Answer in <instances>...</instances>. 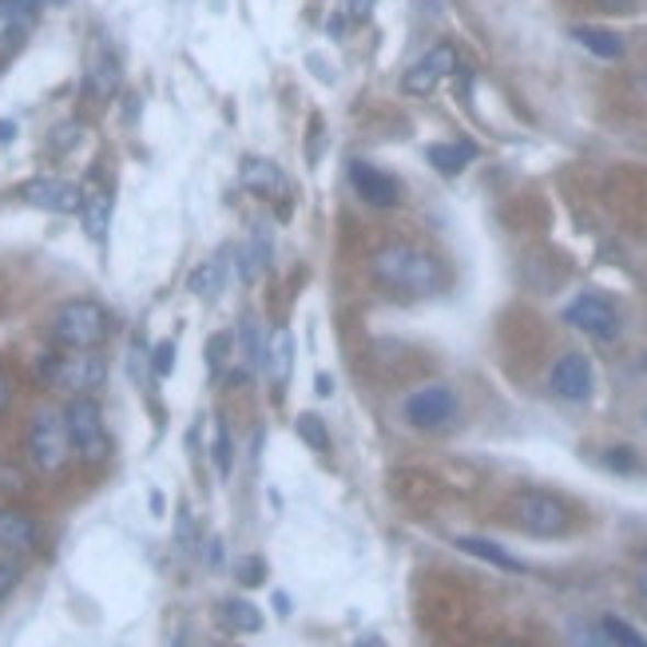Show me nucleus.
<instances>
[{"label": "nucleus", "instance_id": "1", "mask_svg": "<svg viewBox=\"0 0 647 647\" xmlns=\"http://www.w3.org/2000/svg\"><path fill=\"white\" fill-rule=\"evenodd\" d=\"M374 274L377 282H386L389 291L401 294H433L441 286V262L421 247H386L374 254Z\"/></svg>", "mask_w": 647, "mask_h": 647}, {"label": "nucleus", "instance_id": "2", "mask_svg": "<svg viewBox=\"0 0 647 647\" xmlns=\"http://www.w3.org/2000/svg\"><path fill=\"white\" fill-rule=\"evenodd\" d=\"M64 425H68V441L72 453L84 465H107L112 457V433L104 425V409L95 406L92 394H72V401L64 406Z\"/></svg>", "mask_w": 647, "mask_h": 647}, {"label": "nucleus", "instance_id": "3", "mask_svg": "<svg viewBox=\"0 0 647 647\" xmlns=\"http://www.w3.org/2000/svg\"><path fill=\"white\" fill-rule=\"evenodd\" d=\"M112 334V318L92 298H72L53 314V342L60 350H100Z\"/></svg>", "mask_w": 647, "mask_h": 647}, {"label": "nucleus", "instance_id": "4", "mask_svg": "<svg viewBox=\"0 0 647 647\" xmlns=\"http://www.w3.org/2000/svg\"><path fill=\"white\" fill-rule=\"evenodd\" d=\"M24 445H29L32 469L44 473V477L60 473L64 465H68V457H72V441H68L64 413H56V409H36L29 421V438H24Z\"/></svg>", "mask_w": 647, "mask_h": 647}, {"label": "nucleus", "instance_id": "5", "mask_svg": "<svg viewBox=\"0 0 647 647\" xmlns=\"http://www.w3.org/2000/svg\"><path fill=\"white\" fill-rule=\"evenodd\" d=\"M16 195H21V203H29L36 211H48V215H80V203H84V188L60 175L24 179Z\"/></svg>", "mask_w": 647, "mask_h": 647}, {"label": "nucleus", "instance_id": "6", "mask_svg": "<svg viewBox=\"0 0 647 647\" xmlns=\"http://www.w3.org/2000/svg\"><path fill=\"white\" fill-rule=\"evenodd\" d=\"M512 521L533 536H560L568 533V509L553 492H521L512 501Z\"/></svg>", "mask_w": 647, "mask_h": 647}, {"label": "nucleus", "instance_id": "7", "mask_svg": "<svg viewBox=\"0 0 647 647\" xmlns=\"http://www.w3.org/2000/svg\"><path fill=\"white\" fill-rule=\"evenodd\" d=\"M564 322L580 330V334L595 338V342H612L620 334V314L612 303H604L600 294H580L564 306Z\"/></svg>", "mask_w": 647, "mask_h": 647}, {"label": "nucleus", "instance_id": "8", "mask_svg": "<svg viewBox=\"0 0 647 647\" xmlns=\"http://www.w3.org/2000/svg\"><path fill=\"white\" fill-rule=\"evenodd\" d=\"M107 362L100 357V350H68L56 357V377L53 386L68 389V394H95L104 386Z\"/></svg>", "mask_w": 647, "mask_h": 647}, {"label": "nucleus", "instance_id": "9", "mask_svg": "<svg viewBox=\"0 0 647 647\" xmlns=\"http://www.w3.org/2000/svg\"><path fill=\"white\" fill-rule=\"evenodd\" d=\"M457 418V394L450 386H425L406 397V421L413 429H441Z\"/></svg>", "mask_w": 647, "mask_h": 647}, {"label": "nucleus", "instance_id": "10", "mask_svg": "<svg viewBox=\"0 0 647 647\" xmlns=\"http://www.w3.org/2000/svg\"><path fill=\"white\" fill-rule=\"evenodd\" d=\"M120 84H124V64H120V56H115L112 44L95 36L92 53H88V64H84L88 95H92V100H100V104H107V100H115V95H120Z\"/></svg>", "mask_w": 647, "mask_h": 647}, {"label": "nucleus", "instance_id": "11", "mask_svg": "<svg viewBox=\"0 0 647 647\" xmlns=\"http://www.w3.org/2000/svg\"><path fill=\"white\" fill-rule=\"evenodd\" d=\"M453 68H457V48H453V44H433V48H429V53L401 76V92L429 95L441 80H450Z\"/></svg>", "mask_w": 647, "mask_h": 647}, {"label": "nucleus", "instance_id": "12", "mask_svg": "<svg viewBox=\"0 0 647 647\" xmlns=\"http://www.w3.org/2000/svg\"><path fill=\"white\" fill-rule=\"evenodd\" d=\"M548 389L564 401H588L595 389L592 362L584 354H564L556 357V366L548 370Z\"/></svg>", "mask_w": 647, "mask_h": 647}, {"label": "nucleus", "instance_id": "13", "mask_svg": "<svg viewBox=\"0 0 647 647\" xmlns=\"http://www.w3.org/2000/svg\"><path fill=\"white\" fill-rule=\"evenodd\" d=\"M41 524L32 521L24 509H9V504H0V553H12V556H32L41 553Z\"/></svg>", "mask_w": 647, "mask_h": 647}, {"label": "nucleus", "instance_id": "14", "mask_svg": "<svg viewBox=\"0 0 647 647\" xmlns=\"http://www.w3.org/2000/svg\"><path fill=\"white\" fill-rule=\"evenodd\" d=\"M36 12L41 9H29V4H16V0H0V64H9L29 44L32 29H36Z\"/></svg>", "mask_w": 647, "mask_h": 647}, {"label": "nucleus", "instance_id": "15", "mask_svg": "<svg viewBox=\"0 0 647 647\" xmlns=\"http://www.w3.org/2000/svg\"><path fill=\"white\" fill-rule=\"evenodd\" d=\"M350 183H354L357 195L366 198L370 207H397V198H401L397 179H389L386 171L370 168V163H362V159L350 163Z\"/></svg>", "mask_w": 647, "mask_h": 647}, {"label": "nucleus", "instance_id": "16", "mask_svg": "<svg viewBox=\"0 0 647 647\" xmlns=\"http://www.w3.org/2000/svg\"><path fill=\"white\" fill-rule=\"evenodd\" d=\"M239 179H242V188L254 191V195L262 198H282L286 195V175H282L279 168H274L271 159H262V156H247L239 163Z\"/></svg>", "mask_w": 647, "mask_h": 647}, {"label": "nucleus", "instance_id": "17", "mask_svg": "<svg viewBox=\"0 0 647 647\" xmlns=\"http://www.w3.org/2000/svg\"><path fill=\"white\" fill-rule=\"evenodd\" d=\"M80 227H84V235L95 242V247H104L107 230H112V195H107V191H84V203H80Z\"/></svg>", "mask_w": 647, "mask_h": 647}, {"label": "nucleus", "instance_id": "18", "mask_svg": "<svg viewBox=\"0 0 647 647\" xmlns=\"http://www.w3.org/2000/svg\"><path fill=\"white\" fill-rule=\"evenodd\" d=\"M262 370H266V377H271L279 389L291 382V370H294V334H291V330H274V334L266 338Z\"/></svg>", "mask_w": 647, "mask_h": 647}, {"label": "nucleus", "instance_id": "19", "mask_svg": "<svg viewBox=\"0 0 647 647\" xmlns=\"http://www.w3.org/2000/svg\"><path fill=\"white\" fill-rule=\"evenodd\" d=\"M572 41L580 44V48H588L595 60H624V53H627L624 36H616V32H608V29H592V24H576Z\"/></svg>", "mask_w": 647, "mask_h": 647}, {"label": "nucleus", "instance_id": "20", "mask_svg": "<svg viewBox=\"0 0 647 647\" xmlns=\"http://www.w3.org/2000/svg\"><path fill=\"white\" fill-rule=\"evenodd\" d=\"M457 548H461V553L477 556V560L492 564V568H501V572H517V576L529 572V568H524V560H517L509 548H501V544H492V541H480V536H457Z\"/></svg>", "mask_w": 647, "mask_h": 647}, {"label": "nucleus", "instance_id": "21", "mask_svg": "<svg viewBox=\"0 0 647 647\" xmlns=\"http://www.w3.org/2000/svg\"><path fill=\"white\" fill-rule=\"evenodd\" d=\"M429 168H438L441 175H461L477 159V147L473 144H429L425 147Z\"/></svg>", "mask_w": 647, "mask_h": 647}, {"label": "nucleus", "instance_id": "22", "mask_svg": "<svg viewBox=\"0 0 647 647\" xmlns=\"http://www.w3.org/2000/svg\"><path fill=\"white\" fill-rule=\"evenodd\" d=\"M223 282H227V266H223V254H219V259H211V262H203V266L191 271L188 291L195 294V298H203V303H219Z\"/></svg>", "mask_w": 647, "mask_h": 647}, {"label": "nucleus", "instance_id": "23", "mask_svg": "<svg viewBox=\"0 0 647 647\" xmlns=\"http://www.w3.org/2000/svg\"><path fill=\"white\" fill-rule=\"evenodd\" d=\"M219 620L227 632H247V636H254V632H262V612L251 604V600H223L219 604Z\"/></svg>", "mask_w": 647, "mask_h": 647}, {"label": "nucleus", "instance_id": "24", "mask_svg": "<svg viewBox=\"0 0 647 647\" xmlns=\"http://www.w3.org/2000/svg\"><path fill=\"white\" fill-rule=\"evenodd\" d=\"M239 354H242V362H247V370H262L266 338H262V330H259L254 318H242L239 322Z\"/></svg>", "mask_w": 647, "mask_h": 647}, {"label": "nucleus", "instance_id": "25", "mask_svg": "<svg viewBox=\"0 0 647 647\" xmlns=\"http://www.w3.org/2000/svg\"><path fill=\"white\" fill-rule=\"evenodd\" d=\"M21 580H24V556L0 553V604L21 588Z\"/></svg>", "mask_w": 647, "mask_h": 647}, {"label": "nucleus", "instance_id": "26", "mask_svg": "<svg viewBox=\"0 0 647 647\" xmlns=\"http://www.w3.org/2000/svg\"><path fill=\"white\" fill-rule=\"evenodd\" d=\"M294 429H298V438H303L310 450L322 453L326 445H330V429H326V421L318 418V413H303V418L294 421Z\"/></svg>", "mask_w": 647, "mask_h": 647}, {"label": "nucleus", "instance_id": "27", "mask_svg": "<svg viewBox=\"0 0 647 647\" xmlns=\"http://www.w3.org/2000/svg\"><path fill=\"white\" fill-rule=\"evenodd\" d=\"M600 627H604V639H612V644H627V647H644L647 644L636 627L624 624L620 616H604V620H600Z\"/></svg>", "mask_w": 647, "mask_h": 647}, {"label": "nucleus", "instance_id": "28", "mask_svg": "<svg viewBox=\"0 0 647 647\" xmlns=\"http://www.w3.org/2000/svg\"><path fill=\"white\" fill-rule=\"evenodd\" d=\"M235 445H230V429L227 421H215V469H219V477H230V465H235Z\"/></svg>", "mask_w": 647, "mask_h": 647}, {"label": "nucleus", "instance_id": "29", "mask_svg": "<svg viewBox=\"0 0 647 647\" xmlns=\"http://www.w3.org/2000/svg\"><path fill=\"white\" fill-rule=\"evenodd\" d=\"M147 370H151V377H171V370H175V342L171 338H163V342H156V350H151V362H147Z\"/></svg>", "mask_w": 647, "mask_h": 647}, {"label": "nucleus", "instance_id": "30", "mask_svg": "<svg viewBox=\"0 0 647 647\" xmlns=\"http://www.w3.org/2000/svg\"><path fill=\"white\" fill-rule=\"evenodd\" d=\"M76 139H80V124H76V120H64V124H56L53 132H48V147H53V156H64L68 147H76Z\"/></svg>", "mask_w": 647, "mask_h": 647}, {"label": "nucleus", "instance_id": "31", "mask_svg": "<svg viewBox=\"0 0 647 647\" xmlns=\"http://www.w3.org/2000/svg\"><path fill=\"white\" fill-rule=\"evenodd\" d=\"M239 584L242 588H259L262 580H266V564H262V556H247V560L239 564Z\"/></svg>", "mask_w": 647, "mask_h": 647}, {"label": "nucleus", "instance_id": "32", "mask_svg": "<svg viewBox=\"0 0 647 647\" xmlns=\"http://www.w3.org/2000/svg\"><path fill=\"white\" fill-rule=\"evenodd\" d=\"M227 350H230V334H215V338H211L207 362H211V370H215V374H223V357H227Z\"/></svg>", "mask_w": 647, "mask_h": 647}, {"label": "nucleus", "instance_id": "33", "mask_svg": "<svg viewBox=\"0 0 647 647\" xmlns=\"http://www.w3.org/2000/svg\"><path fill=\"white\" fill-rule=\"evenodd\" d=\"M604 461L612 465V469H620V473H632V469H636V457H632L627 450H608Z\"/></svg>", "mask_w": 647, "mask_h": 647}, {"label": "nucleus", "instance_id": "34", "mask_svg": "<svg viewBox=\"0 0 647 647\" xmlns=\"http://www.w3.org/2000/svg\"><path fill=\"white\" fill-rule=\"evenodd\" d=\"M374 4H377V0H350V16H354V21H370Z\"/></svg>", "mask_w": 647, "mask_h": 647}, {"label": "nucleus", "instance_id": "35", "mask_svg": "<svg viewBox=\"0 0 647 647\" xmlns=\"http://www.w3.org/2000/svg\"><path fill=\"white\" fill-rule=\"evenodd\" d=\"M9 406H12V382H9V374L0 370V413H9Z\"/></svg>", "mask_w": 647, "mask_h": 647}, {"label": "nucleus", "instance_id": "36", "mask_svg": "<svg viewBox=\"0 0 647 647\" xmlns=\"http://www.w3.org/2000/svg\"><path fill=\"white\" fill-rule=\"evenodd\" d=\"M16 139V120H0V144H12Z\"/></svg>", "mask_w": 647, "mask_h": 647}, {"label": "nucleus", "instance_id": "37", "mask_svg": "<svg viewBox=\"0 0 647 647\" xmlns=\"http://www.w3.org/2000/svg\"><path fill=\"white\" fill-rule=\"evenodd\" d=\"M636 588H639V600H644V612H647V568H639V580H636Z\"/></svg>", "mask_w": 647, "mask_h": 647}, {"label": "nucleus", "instance_id": "38", "mask_svg": "<svg viewBox=\"0 0 647 647\" xmlns=\"http://www.w3.org/2000/svg\"><path fill=\"white\" fill-rule=\"evenodd\" d=\"M604 9H612V12H624V9H632V0H600Z\"/></svg>", "mask_w": 647, "mask_h": 647}, {"label": "nucleus", "instance_id": "39", "mask_svg": "<svg viewBox=\"0 0 647 647\" xmlns=\"http://www.w3.org/2000/svg\"><path fill=\"white\" fill-rule=\"evenodd\" d=\"M345 32V16H330V36H342Z\"/></svg>", "mask_w": 647, "mask_h": 647}, {"label": "nucleus", "instance_id": "40", "mask_svg": "<svg viewBox=\"0 0 647 647\" xmlns=\"http://www.w3.org/2000/svg\"><path fill=\"white\" fill-rule=\"evenodd\" d=\"M151 512H156V517H163V492H151Z\"/></svg>", "mask_w": 647, "mask_h": 647}, {"label": "nucleus", "instance_id": "41", "mask_svg": "<svg viewBox=\"0 0 647 647\" xmlns=\"http://www.w3.org/2000/svg\"><path fill=\"white\" fill-rule=\"evenodd\" d=\"M318 394H330V374H318Z\"/></svg>", "mask_w": 647, "mask_h": 647}, {"label": "nucleus", "instance_id": "42", "mask_svg": "<svg viewBox=\"0 0 647 647\" xmlns=\"http://www.w3.org/2000/svg\"><path fill=\"white\" fill-rule=\"evenodd\" d=\"M16 4H29V9H41L44 0H16Z\"/></svg>", "mask_w": 647, "mask_h": 647}, {"label": "nucleus", "instance_id": "43", "mask_svg": "<svg viewBox=\"0 0 647 647\" xmlns=\"http://www.w3.org/2000/svg\"><path fill=\"white\" fill-rule=\"evenodd\" d=\"M639 370H644V374H647V354H644V357H639Z\"/></svg>", "mask_w": 647, "mask_h": 647}]
</instances>
